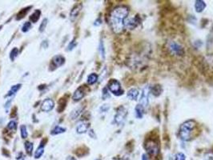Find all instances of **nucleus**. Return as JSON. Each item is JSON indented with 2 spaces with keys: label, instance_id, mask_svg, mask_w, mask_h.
<instances>
[{
  "label": "nucleus",
  "instance_id": "nucleus-1",
  "mask_svg": "<svg viewBox=\"0 0 213 160\" xmlns=\"http://www.w3.org/2000/svg\"><path fill=\"white\" fill-rule=\"evenodd\" d=\"M129 10L125 6H119L114 8L109 17V22L114 32L120 34L124 29L125 19L127 18Z\"/></svg>",
  "mask_w": 213,
  "mask_h": 160
},
{
  "label": "nucleus",
  "instance_id": "nucleus-2",
  "mask_svg": "<svg viewBox=\"0 0 213 160\" xmlns=\"http://www.w3.org/2000/svg\"><path fill=\"white\" fill-rule=\"evenodd\" d=\"M196 122L190 119L184 122L180 126L179 135L183 141H190L192 138V133L196 127Z\"/></svg>",
  "mask_w": 213,
  "mask_h": 160
},
{
  "label": "nucleus",
  "instance_id": "nucleus-3",
  "mask_svg": "<svg viewBox=\"0 0 213 160\" xmlns=\"http://www.w3.org/2000/svg\"><path fill=\"white\" fill-rule=\"evenodd\" d=\"M144 147L150 155H157L160 151L159 143L154 138L147 139L144 143Z\"/></svg>",
  "mask_w": 213,
  "mask_h": 160
},
{
  "label": "nucleus",
  "instance_id": "nucleus-4",
  "mask_svg": "<svg viewBox=\"0 0 213 160\" xmlns=\"http://www.w3.org/2000/svg\"><path fill=\"white\" fill-rule=\"evenodd\" d=\"M108 89L111 91V93H113L115 95H121L123 93V91L121 89V85L120 83L116 79H111L108 84Z\"/></svg>",
  "mask_w": 213,
  "mask_h": 160
},
{
  "label": "nucleus",
  "instance_id": "nucleus-5",
  "mask_svg": "<svg viewBox=\"0 0 213 160\" xmlns=\"http://www.w3.org/2000/svg\"><path fill=\"white\" fill-rule=\"evenodd\" d=\"M169 50L171 51L172 55H176V56H181L184 54V50L182 46L176 42H171L169 44Z\"/></svg>",
  "mask_w": 213,
  "mask_h": 160
},
{
  "label": "nucleus",
  "instance_id": "nucleus-6",
  "mask_svg": "<svg viewBox=\"0 0 213 160\" xmlns=\"http://www.w3.org/2000/svg\"><path fill=\"white\" fill-rule=\"evenodd\" d=\"M127 114V110L124 107H120L118 108L116 114V115H115V119H114L116 123H117V124L121 123L123 121L125 118H126Z\"/></svg>",
  "mask_w": 213,
  "mask_h": 160
},
{
  "label": "nucleus",
  "instance_id": "nucleus-7",
  "mask_svg": "<svg viewBox=\"0 0 213 160\" xmlns=\"http://www.w3.org/2000/svg\"><path fill=\"white\" fill-rule=\"evenodd\" d=\"M54 107H55L54 101L52 99H47L42 103L41 109L42 110H43L45 112H49V111L52 110Z\"/></svg>",
  "mask_w": 213,
  "mask_h": 160
},
{
  "label": "nucleus",
  "instance_id": "nucleus-8",
  "mask_svg": "<svg viewBox=\"0 0 213 160\" xmlns=\"http://www.w3.org/2000/svg\"><path fill=\"white\" fill-rule=\"evenodd\" d=\"M148 94H149V89L147 87L142 91L141 98H140V105H142L144 107H147L148 104Z\"/></svg>",
  "mask_w": 213,
  "mask_h": 160
},
{
  "label": "nucleus",
  "instance_id": "nucleus-9",
  "mask_svg": "<svg viewBox=\"0 0 213 160\" xmlns=\"http://www.w3.org/2000/svg\"><path fill=\"white\" fill-rule=\"evenodd\" d=\"M85 96V91L83 90V86H80L75 91V93L72 96V99L74 101H79Z\"/></svg>",
  "mask_w": 213,
  "mask_h": 160
},
{
  "label": "nucleus",
  "instance_id": "nucleus-10",
  "mask_svg": "<svg viewBox=\"0 0 213 160\" xmlns=\"http://www.w3.org/2000/svg\"><path fill=\"white\" fill-rule=\"evenodd\" d=\"M138 24V20L137 18H131V19H126L124 22V27H127L128 29H134V28L137 27Z\"/></svg>",
  "mask_w": 213,
  "mask_h": 160
},
{
  "label": "nucleus",
  "instance_id": "nucleus-11",
  "mask_svg": "<svg viewBox=\"0 0 213 160\" xmlns=\"http://www.w3.org/2000/svg\"><path fill=\"white\" fill-rule=\"evenodd\" d=\"M82 6H83L82 3H79V4L75 5V6L72 8V10L71 11V12H70V18H71V19L74 20L75 18L78 16V14L80 12L81 9H82Z\"/></svg>",
  "mask_w": 213,
  "mask_h": 160
},
{
  "label": "nucleus",
  "instance_id": "nucleus-12",
  "mask_svg": "<svg viewBox=\"0 0 213 160\" xmlns=\"http://www.w3.org/2000/svg\"><path fill=\"white\" fill-rule=\"evenodd\" d=\"M64 63H65V58L62 55H56L52 58V64L56 67L61 66L62 65H64Z\"/></svg>",
  "mask_w": 213,
  "mask_h": 160
},
{
  "label": "nucleus",
  "instance_id": "nucleus-13",
  "mask_svg": "<svg viewBox=\"0 0 213 160\" xmlns=\"http://www.w3.org/2000/svg\"><path fill=\"white\" fill-rule=\"evenodd\" d=\"M127 95V98L130 99L131 100H135V101H136V100L138 99L139 95V92L138 89L131 88V90L128 91Z\"/></svg>",
  "mask_w": 213,
  "mask_h": 160
},
{
  "label": "nucleus",
  "instance_id": "nucleus-14",
  "mask_svg": "<svg viewBox=\"0 0 213 160\" xmlns=\"http://www.w3.org/2000/svg\"><path fill=\"white\" fill-rule=\"evenodd\" d=\"M87 130H88V124L86 123H84V122L79 123L77 125V127H76V131H77L78 134L85 133L86 131H87Z\"/></svg>",
  "mask_w": 213,
  "mask_h": 160
},
{
  "label": "nucleus",
  "instance_id": "nucleus-15",
  "mask_svg": "<svg viewBox=\"0 0 213 160\" xmlns=\"http://www.w3.org/2000/svg\"><path fill=\"white\" fill-rule=\"evenodd\" d=\"M205 7H206V3L204 1H202V0H197V1H196V3H195V9H196V12H198V13L202 12L205 9Z\"/></svg>",
  "mask_w": 213,
  "mask_h": 160
},
{
  "label": "nucleus",
  "instance_id": "nucleus-16",
  "mask_svg": "<svg viewBox=\"0 0 213 160\" xmlns=\"http://www.w3.org/2000/svg\"><path fill=\"white\" fill-rule=\"evenodd\" d=\"M44 146L45 143H43V140L40 145L39 146V147L37 148V150L35 152V159H39L42 155H43V153H44Z\"/></svg>",
  "mask_w": 213,
  "mask_h": 160
},
{
  "label": "nucleus",
  "instance_id": "nucleus-17",
  "mask_svg": "<svg viewBox=\"0 0 213 160\" xmlns=\"http://www.w3.org/2000/svg\"><path fill=\"white\" fill-rule=\"evenodd\" d=\"M162 91H163V89H162V86L160 85H155L152 89H151V92L152 93V94L155 97H158L160 96L162 93Z\"/></svg>",
  "mask_w": 213,
  "mask_h": 160
},
{
  "label": "nucleus",
  "instance_id": "nucleus-18",
  "mask_svg": "<svg viewBox=\"0 0 213 160\" xmlns=\"http://www.w3.org/2000/svg\"><path fill=\"white\" fill-rule=\"evenodd\" d=\"M135 111H136V116L138 119H142L144 114V107L140 104H138L135 108Z\"/></svg>",
  "mask_w": 213,
  "mask_h": 160
},
{
  "label": "nucleus",
  "instance_id": "nucleus-19",
  "mask_svg": "<svg viewBox=\"0 0 213 160\" xmlns=\"http://www.w3.org/2000/svg\"><path fill=\"white\" fill-rule=\"evenodd\" d=\"M21 86H22L21 84H16V85L13 86H12V87L11 88V90L8 91V93H7V94L6 95V97L7 98V97L14 96V94H16L17 91H19V90L21 88Z\"/></svg>",
  "mask_w": 213,
  "mask_h": 160
},
{
  "label": "nucleus",
  "instance_id": "nucleus-20",
  "mask_svg": "<svg viewBox=\"0 0 213 160\" xmlns=\"http://www.w3.org/2000/svg\"><path fill=\"white\" fill-rule=\"evenodd\" d=\"M82 111H83V107H82L75 108V110H73L71 111V113L70 115V117L71 118V119H75L79 117V115H80Z\"/></svg>",
  "mask_w": 213,
  "mask_h": 160
},
{
  "label": "nucleus",
  "instance_id": "nucleus-21",
  "mask_svg": "<svg viewBox=\"0 0 213 160\" xmlns=\"http://www.w3.org/2000/svg\"><path fill=\"white\" fill-rule=\"evenodd\" d=\"M66 128H64V127H62L60 126H56L52 130H51V134L52 135H59V134H62V133H64L66 131Z\"/></svg>",
  "mask_w": 213,
  "mask_h": 160
},
{
  "label": "nucleus",
  "instance_id": "nucleus-22",
  "mask_svg": "<svg viewBox=\"0 0 213 160\" xmlns=\"http://www.w3.org/2000/svg\"><path fill=\"white\" fill-rule=\"evenodd\" d=\"M97 80H98V75L95 73H91V75H89L88 77H87V83L90 85H92V84L96 83Z\"/></svg>",
  "mask_w": 213,
  "mask_h": 160
},
{
  "label": "nucleus",
  "instance_id": "nucleus-23",
  "mask_svg": "<svg viewBox=\"0 0 213 160\" xmlns=\"http://www.w3.org/2000/svg\"><path fill=\"white\" fill-rule=\"evenodd\" d=\"M40 14H41V12L39 10H37L34 12L33 14H31L30 17V21L32 22H36L39 19V17H40Z\"/></svg>",
  "mask_w": 213,
  "mask_h": 160
},
{
  "label": "nucleus",
  "instance_id": "nucleus-24",
  "mask_svg": "<svg viewBox=\"0 0 213 160\" xmlns=\"http://www.w3.org/2000/svg\"><path fill=\"white\" fill-rule=\"evenodd\" d=\"M24 146H25L26 151L29 155H31L32 154V151H33V143L27 141L25 143H24Z\"/></svg>",
  "mask_w": 213,
  "mask_h": 160
},
{
  "label": "nucleus",
  "instance_id": "nucleus-25",
  "mask_svg": "<svg viewBox=\"0 0 213 160\" xmlns=\"http://www.w3.org/2000/svg\"><path fill=\"white\" fill-rule=\"evenodd\" d=\"M30 6H29V7H27V8H25V9H22V10H21V11L18 13V14H17V20H20V19H22V18L23 17L25 16L26 14H27V13L28 12V9H30Z\"/></svg>",
  "mask_w": 213,
  "mask_h": 160
},
{
  "label": "nucleus",
  "instance_id": "nucleus-26",
  "mask_svg": "<svg viewBox=\"0 0 213 160\" xmlns=\"http://www.w3.org/2000/svg\"><path fill=\"white\" fill-rule=\"evenodd\" d=\"M18 55H19V50H18V48L14 47V49H12V50L10 53V58L12 61H14L15 58L18 56Z\"/></svg>",
  "mask_w": 213,
  "mask_h": 160
},
{
  "label": "nucleus",
  "instance_id": "nucleus-27",
  "mask_svg": "<svg viewBox=\"0 0 213 160\" xmlns=\"http://www.w3.org/2000/svg\"><path fill=\"white\" fill-rule=\"evenodd\" d=\"M99 50H100V55H101L102 58H105V49H104V45H103V41H101L100 43V45H99Z\"/></svg>",
  "mask_w": 213,
  "mask_h": 160
},
{
  "label": "nucleus",
  "instance_id": "nucleus-28",
  "mask_svg": "<svg viewBox=\"0 0 213 160\" xmlns=\"http://www.w3.org/2000/svg\"><path fill=\"white\" fill-rule=\"evenodd\" d=\"M20 131H21V136H22V138H26L27 137V127L24 125H22L20 127Z\"/></svg>",
  "mask_w": 213,
  "mask_h": 160
},
{
  "label": "nucleus",
  "instance_id": "nucleus-29",
  "mask_svg": "<svg viewBox=\"0 0 213 160\" xmlns=\"http://www.w3.org/2000/svg\"><path fill=\"white\" fill-rule=\"evenodd\" d=\"M31 28V23L30 22H26L22 27V32H27L28 30Z\"/></svg>",
  "mask_w": 213,
  "mask_h": 160
},
{
  "label": "nucleus",
  "instance_id": "nucleus-30",
  "mask_svg": "<svg viewBox=\"0 0 213 160\" xmlns=\"http://www.w3.org/2000/svg\"><path fill=\"white\" fill-rule=\"evenodd\" d=\"M17 127V123L16 122L14 121V120H11V121L9 122V123L7 124V128L10 129V130H15Z\"/></svg>",
  "mask_w": 213,
  "mask_h": 160
},
{
  "label": "nucleus",
  "instance_id": "nucleus-31",
  "mask_svg": "<svg viewBox=\"0 0 213 160\" xmlns=\"http://www.w3.org/2000/svg\"><path fill=\"white\" fill-rule=\"evenodd\" d=\"M175 160H186L185 155L182 152H179L175 155Z\"/></svg>",
  "mask_w": 213,
  "mask_h": 160
},
{
  "label": "nucleus",
  "instance_id": "nucleus-32",
  "mask_svg": "<svg viewBox=\"0 0 213 160\" xmlns=\"http://www.w3.org/2000/svg\"><path fill=\"white\" fill-rule=\"evenodd\" d=\"M47 25V19H44L42 21L41 24L39 26V31H40V32H43V31L45 30V28H46Z\"/></svg>",
  "mask_w": 213,
  "mask_h": 160
},
{
  "label": "nucleus",
  "instance_id": "nucleus-33",
  "mask_svg": "<svg viewBox=\"0 0 213 160\" xmlns=\"http://www.w3.org/2000/svg\"><path fill=\"white\" fill-rule=\"evenodd\" d=\"M76 45H77V43H76V42L75 41V39L72 40V41L69 43V45H68V47H67V50H73V49L76 47Z\"/></svg>",
  "mask_w": 213,
  "mask_h": 160
},
{
  "label": "nucleus",
  "instance_id": "nucleus-34",
  "mask_svg": "<svg viewBox=\"0 0 213 160\" xmlns=\"http://www.w3.org/2000/svg\"><path fill=\"white\" fill-rule=\"evenodd\" d=\"M108 87H105V88H103V90L102 97L103 99H106L107 98H109V97H110V94L108 93Z\"/></svg>",
  "mask_w": 213,
  "mask_h": 160
},
{
  "label": "nucleus",
  "instance_id": "nucleus-35",
  "mask_svg": "<svg viewBox=\"0 0 213 160\" xmlns=\"http://www.w3.org/2000/svg\"><path fill=\"white\" fill-rule=\"evenodd\" d=\"M88 135H89V136H90V137L92 138H95V137H96V135H95V134L94 130H92V129H91V130H88Z\"/></svg>",
  "mask_w": 213,
  "mask_h": 160
},
{
  "label": "nucleus",
  "instance_id": "nucleus-36",
  "mask_svg": "<svg viewBox=\"0 0 213 160\" xmlns=\"http://www.w3.org/2000/svg\"><path fill=\"white\" fill-rule=\"evenodd\" d=\"M108 109H109V105H108V104L103 105L102 107H101V108H100V110H102L103 112V111H104V112H106L107 110H108Z\"/></svg>",
  "mask_w": 213,
  "mask_h": 160
},
{
  "label": "nucleus",
  "instance_id": "nucleus-37",
  "mask_svg": "<svg viewBox=\"0 0 213 160\" xmlns=\"http://www.w3.org/2000/svg\"><path fill=\"white\" fill-rule=\"evenodd\" d=\"M95 26H100V24H101V20H100V19H98L95 22Z\"/></svg>",
  "mask_w": 213,
  "mask_h": 160
},
{
  "label": "nucleus",
  "instance_id": "nucleus-38",
  "mask_svg": "<svg viewBox=\"0 0 213 160\" xmlns=\"http://www.w3.org/2000/svg\"><path fill=\"white\" fill-rule=\"evenodd\" d=\"M142 160H148V157L146 154H144L142 155Z\"/></svg>",
  "mask_w": 213,
  "mask_h": 160
},
{
  "label": "nucleus",
  "instance_id": "nucleus-39",
  "mask_svg": "<svg viewBox=\"0 0 213 160\" xmlns=\"http://www.w3.org/2000/svg\"><path fill=\"white\" fill-rule=\"evenodd\" d=\"M66 160H77V159H76L75 157H73V156H68V157L66 159Z\"/></svg>",
  "mask_w": 213,
  "mask_h": 160
},
{
  "label": "nucleus",
  "instance_id": "nucleus-40",
  "mask_svg": "<svg viewBox=\"0 0 213 160\" xmlns=\"http://www.w3.org/2000/svg\"><path fill=\"white\" fill-rule=\"evenodd\" d=\"M95 160H101V159H95Z\"/></svg>",
  "mask_w": 213,
  "mask_h": 160
},
{
  "label": "nucleus",
  "instance_id": "nucleus-41",
  "mask_svg": "<svg viewBox=\"0 0 213 160\" xmlns=\"http://www.w3.org/2000/svg\"><path fill=\"white\" fill-rule=\"evenodd\" d=\"M22 160H24V159H22Z\"/></svg>",
  "mask_w": 213,
  "mask_h": 160
}]
</instances>
